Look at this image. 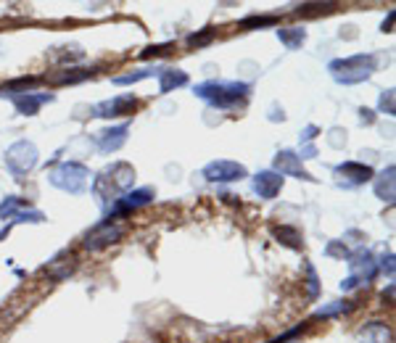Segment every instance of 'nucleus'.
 I'll return each instance as SVG.
<instances>
[{"mask_svg":"<svg viewBox=\"0 0 396 343\" xmlns=\"http://www.w3.org/2000/svg\"><path fill=\"white\" fill-rule=\"evenodd\" d=\"M148 77H159V67L154 69H138V71H130V74H119L114 77V85H135V82H143Z\"/></svg>","mask_w":396,"mask_h":343,"instance_id":"nucleus-24","label":"nucleus"},{"mask_svg":"<svg viewBox=\"0 0 396 343\" xmlns=\"http://www.w3.org/2000/svg\"><path fill=\"white\" fill-rule=\"evenodd\" d=\"M8 233H11V224H5V227H3V230H0V240L5 238V235H8Z\"/></svg>","mask_w":396,"mask_h":343,"instance_id":"nucleus-38","label":"nucleus"},{"mask_svg":"<svg viewBox=\"0 0 396 343\" xmlns=\"http://www.w3.org/2000/svg\"><path fill=\"white\" fill-rule=\"evenodd\" d=\"M121 235H124V227L106 217L104 222L95 224V227L87 233L85 240H82V246H85L87 251H104V248H108V246L119 243Z\"/></svg>","mask_w":396,"mask_h":343,"instance_id":"nucleus-7","label":"nucleus"},{"mask_svg":"<svg viewBox=\"0 0 396 343\" xmlns=\"http://www.w3.org/2000/svg\"><path fill=\"white\" fill-rule=\"evenodd\" d=\"M360 121L362 124H373L375 121V111L373 108H360Z\"/></svg>","mask_w":396,"mask_h":343,"instance_id":"nucleus-33","label":"nucleus"},{"mask_svg":"<svg viewBox=\"0 0 396 343\" xmlns=\"http://www.w3.org/2000/svg\"><path fill=\"white\" fill-rule=\"evenodd\" d=\"M380 111H383V114H388V117H394V111H396L394 90H386V93L380 95Z\"/></svg>","mask_w":396,"mask_h":343,"instance_id":"nucleus-31","label":"nucleus"},{"mask_svg":"<svg viewBox=\"0 0 396 343\" xmlns=\"http://www.w3.org/2000/svg\"><path fill=\"white\" fill-rule=\"evenodd\" d=\"M127 132H130V124H117V127H106L95 135V145L104 151V154H117L121 145L127 143Z\"/></svg>","mask_w":396,"mask_h":343,"instance_id":"nucleus-14","label":"nucleus"},{"mask_svg":"<svg viewBox=\"0 0 396 343\" xmlns=\"http://www.w3.org/2000/svg\"><path fill=\"white\" fill-rule=\"evenodd\" d=\"M277 40L288 51H299L304 45V40H307V29L304 27H283V29H277Z\"/></svg>","mask_w":396,"mask_h":343,"instance_id":"nucleus-19","label":"nucleus"},{"mask_svg":"<svg viewBox=\"0 0 396 343\" xmlns=\"http://www.w3.org/2000/svg\"><path fill=\"white\" fill-rule=\"evenodd\" d=\"M211 40H214V29H211V27L201 29V32L188 34V45H196V48H204V45H209Z\"/></svg>","mask_w":396,"mask_h":343,"instance_id":"nucleus-28","label":"nucleus"},{"mask_svg":"<svg viewBox=\"0 0 396 343\" xmlns=\"http://www.w3.org/2000/svg\"><path fill=\"white\" fill-rule=\"evenodd\" d=\"M156 198V190L154 188H135L130 190V193H124L121 198L114 201L111 206V214H108V220H119V217H127V214H132V211H138L143 206L154 204Z\"/></svg>","mask_w":396,"mask_h":343,"instance_id":"nucleus-10","label":"nucleus"},{"mask_svg":"<svg viewBox=\"0 0 396 343\" xmlns=\"http://www.w3.org/2000/svg\"><path fill=\"white\" fill-rule=\"evenodd\" d=\"M314 132H317V127H314V124H310V127L304 130V137H301V143H304V145H310L312 140H314Z\"/></svg>","mask_w":396,"mask_h":343,"instance_id":"nucleus-35","label":"nucleus"},{"mask_svg":"<svg viewBox=\"0 0 396 343\" xmlns=\"http://www.w3.org/2000/svg\"><path fill=\"white\" fill-rule=\"evenodd\" d=\"M391 333L386 322H370V325L362 330V343H388Z\"/></svg>","mask_w":396,"mask_h":343,"instance_id":"nucleus-23","label":"nucleus"},{"mask_svg":"<svg viewBox=\"0 0 396 343\" xmlns=\"http://www.w3.org/2000/svg\"><path fill=\"white\" fill-rule=\"evenodd\" d=\"M383 301H388V304L394 301V283L388 285V291H383Z\"/></svg>","mask_w":396,"mask_h":343,"instance_id":"nucleus-37","label":"nucleus"},{"mask_svg":"<svg viewBox=\"0 0 396 343\" xmlns=\"http://www.w3.org/2000/svg\"><path fill=\"white\" fill-rule=\"evenodd\" d=\"M394 174H396V167L391 164V167H386V169L380 172V174H375L370 182H373V190H375V196H378L380 201H394L396 198V180H394Z\"/></svg>","mask_w":396,"mask_h":343,"instance_id":"nucleus-17","label":"nucleus"},{"mask_svg":"<svg viewBox=\"0 0 396 343\" xmlns=\"http://www.w3.org/2000/svg\"><path fill=\"white\" fill-rule=\"evenodd\" d=\"M391 27H394V11L388 14V19L383 21V32H391Z\"/></svg>","mask_w":396,"mask_h":343,"instance_id":"nucleus-36","label":"nucleus"},{"mask_svg":"<svg viewBox=\"0 0 396 343\" xmlns=\"http://www.w3.org/2000/svg\"><path fill=\"white\" fill-rule=\"evenodd\" d=\"M333 8H336L333 3H307V5H301V8H299V14L310 16V14H320V11H333Z\"/></svg>","mask_w":396,"mask_h":343,"instance_id":"nucleus-30","label":"nucleus"},{"mask_svg":"<svg viewBox=\"0 0 396 343\" xmlns=\"http://www.w3.org/2000/svg\"><path fill=\"white\" fill-rule=\"evenodd\" d=\"M3 161H5V169L11 172L16 180H21V177H27L37 167L40 151H37V145L32 140H16L14 145L5 148Z\"/></svg>","mask_w":396,"mask_h":343,"instance_id":"nucleus-5","label":"nucleus"},{"mask_svg":"<svg viewBox=\"0 0 396 343\" xmlns=\"http://www.w3.org/2000/svg\"><path fill=\"white\" fill-rule=\"evenodd\" d=\"M174 45L172 43H161V45H148L145 51L140 53V58H159V56H167V53L172 51Z\"/></svg>","mask_w":396,"mask_h":343,"instance_id":"nucleus-29","label":"nucleus"},{"mask_svg":"<svg viewBox=\"0 0 396 343\" xmlns=\"http://www.w3.org/2000/svg\"><path fill=\"white\" fill-rule=\"evenodd\" d=\"M327 71L338 85H360V82L373 77L375 56L373 53H357V56H349V58H336V61L327 64Z\"/></svg>","mask_w":396,"mask_h":343,"instance_id":"nucleus-3","label":"nucleus"},{"mask_svg":"<svg viewBox=\"0 0 396 343\" xmlns=\"http://www.w3.org/2000/svg\"><path fill=\"white\" fill-rule=\"evenodd\" d=\"M357 307L354 301H330L327 307H323V309H317V314L314 317H338V314H349L351 309Z\"/></svg>","mask_w":396,"mask_h":343,"instance_id":"nucleus-25","label":"nucleus"},{"mask_svg":"<svg viewBox=\"0 0 396 343\" xmlns=\"http://www.w3.org/2000/svg\"><path fill=\"white\" fill-rule=\"evenodd\" d=\"M8 98H11L14 108H16L21 117H35L45 103L56 101L53 93H19V95H8Z\"/></svg>","mask_w":396,"mask_h":343,"instance_id":"nucleus-13","label":"nucleus"},{"mask_svg":"<svg viewBox=\"0 0 396 343\" xmlns=\"http://www.w3.org/2000/svg\"><path fill=\"white\" fill-rule=\"evenodd\" d=\"M0 220H14V222H32L40 224L45 222V214L32 209V204L27 198H19V196H8L3 204H0Z\"/></svg>","mask_w":396,"mask_h":343,"instance_id":"nucleus-8","label":"nucleus"},{"mask_svg":"<svg viewBox=\"0 0 396 343\" xmlns=\"http://www.w3.org/2000/svg\"><path fill=\"white\" fill-rule=\"evenodd\" d=\"M196 98L207 101L209 106L214 108H235V106H243L251 95V85L246 82H222V80H209V82H201V85L193 87Z\"/></svg>","mask_w":396,"mask_h":343,"instance_id":"nucleus-1","label":"nucleus"},{"mask_svg":"<svg viewBox=\"0 0 396 343\" xmlns=\"http://www.w3.org/2000/svg\"><path fill=\"white\" fill-rule=\"evenodd\" d=\"M349 277L341 283V291H354L360 285H367L375 274H378V261L373 259V254L367 248H360L354 257L349 259Z\"/></svg>","mask_w":396,"mask_h":343,"instance_id":"nucleus-6","label":"nucleus"},{"mask_svg":"<svg viewBox=\"0 0 396 343\" xmlns=\"http://www.w3.org/2000/svg\"><path fill=\"white\" fill-rule=\"evenodd\" d=\"M307 274H310V296H317V272L312 264H307Z\"/></svg>","mask_w":396,"mask_h":343,"instance_id":"nucleus-32","label":"nucleus"},{"mask_svg":"<svg viewBox=\"0 0 396 343\" xmlns=\"http://www.w3.org/2000/svg\"><path fill=\"white\" fill-rule=\"evenodd\" d=\"M272 167H275L272 172H277L280 177H296V180H307V182L314 180L310 172L301 167V156L293 154V151H277Z\"/></svg>","mask_w":396,"mask_h":343,"instance_id":"nucleus-12","label":"nucleus"},{"mask_svg":"<svg viewBox=\"0 0 396 343\" xmlns=\"http://www.w3.org/2000/svg\"><path fill=\"white\" fill-rule=\"evenodd\" d=\"M380 270H383V272H388V277H394V254H388V257L383 259Z\"/></svg>","mask_w":396,"mask_h":343,"instance_id":"nucleus-34","label":"nucleus"},{"mask_svg":"<svg viewBox=\"0 0 396 343\" xmlns=\"http://www.w3.org/2000/svg\"><path fill=\"white\" fill-rule=\"evenodd\" d=\"M277 16H248L241 21L243 29H259V27H275Z\"/></svg>","mask_w":396,"mask_h":343,"instance_id":"nucleus-27","label":"nucleus"},{"mask_svg":"<svg viewBox=\"0 0 396 343\" xmlns=\"http://www.w3.org/2000/svg\"><path fill=\"white\" fill-rule=\"evenodd\" d=\"M135 185V167L132 164H127V161H114L111 167H106L98 177H95V182H93V193L98 196V198H121L124 193H130Z\"/></svg>","mask_w":396,"mask_h":343,"instance_id":"nucleus-2","label":"nucleus"},{"mask_svg":"<svg viewBox=\"0 0 396 343\" xmlns=\"http://www.w3.org/2000/svg\"><path fill=\"white\" fill-rule=\"evenodd\" d=\"M138 108V98L132 93H124V95H114L108 101L95 103L90 108V117H98V119H117V117H130L132 111Z\"/></svg>","mask_w":396,"mask_h":343,"instance_id":"nucleus-9","label":"nucleus"},{"mask_svg":"<svg viewBox=\"0 0 396 343\" xmlns=\"http://www.w3.org/2000/svg\"><path fill=\"white\" fill-rule=\"evenodd\" d=\"M40 82V77H19L14 82L0 87V95L8 98V95H19V93H32V87Z\"/></svg>","mask_w":396,"mask_h":343,"instance_id":"nucleus-21","label":"nucleus"},{"mask_svg":"<svg viewBox=\"0 0 396 343\" xmlns=\"http://www.w3.org/2000/svg\"><path fill=\"white\" fill-rule=\"evenodd\" d=\"M336 174H341L349 185H364V182H370V180L375 177L373 167L360 164V161H344V164H338V167H336Z\"/></svg>","mask_w":396,"mask_h":343,"instance_id":"nucleus-16","label":"nucleus"},{"mask_svg":"<svg viewBox=\"0 0 396 343\" xmlns=\"http://www.w3.org/2000/svg\"><path fill=\"white\" fill-rule=\"evenodd\" d=\"M58 51H64V53H51V58L53 61H58V64H67V61H80L85 53L80 51L77 45H67V48H58Z\"/></svg>","mask_w":396,"mask_h":343,"instance_id":"nucleus-26","label":"nucleus"},{"mask_svg":"<svg viewBox=\"0 0 396 343\" xmlns=\"http://www.w3.org/2000/svg\"><path fill=\"white\" fill-rule=\"evenodd\" d=\"M272 235L277 238L280 246H286V248H293V251H299L301 248V233L296 230V227H288V224H280L272 230Z\"/></svg>","mask_w":396,"mask_h":343,"instance_id":"nucleus-20","label":"nucleus"},{"mask_svg":"<svg viewBox=\"0 0 396 343\" xmlns=\"http://www.w3.org/2000/svg\"><path fill=\"white\" fill-rule=\"evenodd\" d=\"M90 77H95V69H67L64 74L53 77L56 85H77V82H85Z\"/></svg>","mask_w":396,"mask_h":343,"instance_id":"nucleus-22","label":"nucleus"},{"mask_svg":"<svg viewBox=\"0 0 396 343\" xmlns=\"http://www.w3.org/2000/svg\"><path fill=\"white\" fill-rule=\"evenodd\" d=\"M48 182L53 188L69 193V196H82L90 188V169L80 161H64L56 169H51Z\"/></svg>","mask_w":396,"mask_h":343,"instance_id":"nucleus-4","label":"nucleus"},{"mask_svg":"<svg viewBox=\"0 0 396 343\" xmlns=\"http://www.w3.org/2000/svg\"><path fill=\"white\" fill-rule=\"evenodd\" d=\"M185 85H188V74L183 69H159V95H167V93Z\"/></svg>","mask_w":396,"mask_h":343,"instance_id":"nucleus-18","label":"nucleus"},{"mask_svg":"<svg viewBox=\"0 0 396 343\" xmlns=\"http://www.w3.org/2000/svg\"><path fill=\"white\" fill-rule=\"evenodd\" d=\"M280 190H283V177H280L277 172L264 169L254 177V193H257L261 201H272Z\"/></svg>","mask_w":396,"mask_h":343,"instance_id":"nucleus-15","label":"nucleus"},{"mask_svg":"<svg viewBox=\"0 0 396 343\" xmlns=\"http://www.w3.org/2000/svg\"><path fill=\"white\" fill-rule=\"evenodd\" d=\"M204 177L209 182H238L243 177H248V169L238 164V161H230V158H217L204 167Z\"/></svg>","mask_w":396,"mask_h":343,"instance_id":"nucleus-11","label":"nucleus"}]
</instances>
